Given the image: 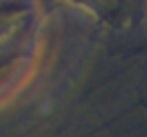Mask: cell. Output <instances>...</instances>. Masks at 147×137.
<instances>
[{
  "label": "cell",
  "instance_id": "6da1fadb",
  "mask_svg": "<svg viewBox=\"0 0 147 137\" xmlns=\"http://www.w3.org/2000/svg\"><path fill=\"white\" fill-rule=\"evenodd\" d=\"M76 2L86 4L88 8H94L96 12L105 14V16L119 14L123 8H125V4H127V0H76Z\"/></svg>",
  "mask_w": 147,
  "mask_h": 137
}]
</instances>
